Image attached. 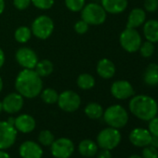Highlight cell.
<instances>
[{
  "label": "cell",
  "mask_w": 158,
  "mask_h": 158,
  "mask_svg": "<svg viewBox=\"0 0 158 158\" xmlns=\"http://www.w3.org/2000/svg\"><path fill=\"white\" fill-rule=\"evenodd\" d=\"M14 87L24 99H35L44 89L43 78L34 69H23L15 78Z\"/></svg>",
  "instance_id": "cell-1"
},
{
  "label": "cell",
  "mask_w": 158,
  "mask_h": 158,
  "mask_svg": "<svg viewBox=\"0 0 158 158\" xmlns=\"http://www.w3.org/2000/svg\"><path fill=\"white\" fill-rule=\"evenodd\" d=\"M129 111L133 115L142 121H150L158 113L156 101L147 95H137L132 97L128 104Z\"/></svg>",
  "instance_id": "cell-2"
},
{
  "label": "cell",
  "mask_w": 158,
  "mask_h": 158,
  "mask_svg": "<svg viewBox=\"0 0 158 158\" xmlns=\"http://www.w3.org/2000/svg\"><path fill=\"white\" fill-rule=\"evenodd\" d=\"M103 120L111 127L122 128L128 122V114L127 110L119 104L109 106L103 112Z\"/></svg>",
  "instance_id": "cell-3"
},
{
  "label": "cell",
  "mask_w": 158,
  "mask_h": 158,
  "mask_svg": "<svg viewBox=\"0 0 158 158\" xmlns=\"http://www.w3.org/2000/svg\"><path fill=\"white\" fill-rule=\"evenodd\" d=\"M81 19L84 20L89 26H98L105 23L107 19V12L101 4L90 2L86 4L82 9Z\"/></svg>",
  "instance_id": "cell-4"
},
{
  "label": "cell",
  "mask_w": 158,
  "mask_h": 158,
  "mask_svg": "<svg viewBox=\"0 0 158 158\" xmlns=\"http://www.w3.org/2000/svg\"><path fill=\"white\" fill-rule=\"evenodd\" d=\"M30 28L35 37L39 40H46L53 34L55 24L49 16L40 15L33 21Z\"/></svg>",
  "instance_id": "cell-5"
},
{
  "label": "cell",
  "mask_w": 158,
  "mask_h": 158,
  "mask_svg": "<svg viewBox=\"0 0 158 158\" xmlns=\"http://www.w3.org/2000/svg\"><path fill=\"white\" fill-rule=\"evenodd\" d=\"M121 133L119 129L108 127L101 130L97 136V144L101 149L114 150L121 142Z\"/></svg>",
  "instance_id": "cell-6"
},
{
  "label": "cell",
  "mask_w": 158,
  "mask_h": 158,
  "mask_svg": "<svg viewBox=\"0 0 158 158\" xmlns=\"http://www.w3.org/2000/svg\"><path fill=\"white\" fill-rule=\"evenodd\" d=\"M57 104L61 111L73 113L81 106V97L72 89H66L59 94Z\"/></svg>",
  "instance_id": "cell-7"
},
{
  "label": "cell",
  "mask_w": 158,
  "mask_h": 158,
  "mask_svg": "<svg viewBox=\"0 0 158 158\" xmlns=\"http://www.w3.org/2000/svg\"><path fill=\"white\" fill-rule=\"evenodd\" d=\"M119 42L123 49L128 53L137 52L142 43L139 33L133 28H126L119 36Z\"/></svg>",
  "instance_id": "cell-8"
},
{
  "label": "cell",
  "mask_w": 158,
  "mask_h": 158,
  "mask_svg": "<svg viewBox=\"0 0 158 158\" xmlns=\"http://www.w3.org/2000/svg\"><path fill=\"white\" fill-rule=\"evenodd\" d=\"M49 147L51 154L55 158H70L74 152V143L71 139L65 137L55 139Z\"/></svg>",
  "instance_id": "cell-9"
},
{
  "label": "cell",
  "mask_w": 158,
  "mask_h": 158,
  "mask_svg": "<svg viewBox=\"0 0 158 158\" xmlns=\"http://www.w3.org/2000/svg\"><path fill=\"white\" fill-rule=\"evenodd\" d=\"M15 60L23 69H34L39 60L36 52L28 47L19 48L15 52Z\"/></svg>",
  "instance_id": "cell-10"
},
{
  "label": "cell",
  "mask_w": 158,
  "mask_h": 158,
  "mask_svg": "<svg viewBox=\"0 0 158 158\" xmlns=\"http://www.w3.org/2000/svg\"><path fill=\"white\" fill-rule=\"evenodd\" d=\"M18 131L8 121H0V150L12 147L16 141Z\"/></svg>",
  "instance_id": "cell-11"
},
{
  "label": "cell",
  "mask_w": 158,
  "mask_h": 158,
  "mask_svg": "<svg viewBox=\"0 0 158 158\" xmlns=\"http://www.w3.org/2000/svg\"><path fill=\"white\" fill-rule=\"evenodd\" d=\"M3 111L9 114H15L19 113L24 105V98L17 91L11 92L5 96L2 101Z\"/></svg>",
  "instance_id": "cell-12"
},
{
  "label": "cell",
  "mask_w": 158,
  "mask_h": 158,
  "mask_svg": "<svg viewBox=\"0 0 158 158\" xmlns=\"http://www.w3.org/2000/svg\"><path fill=\"white\" fill-rule=\"evenodd\" d=\"M111 94L117 100H127L134 95L132 85L127 80L114 81L111 86Z\"/></svg>",
  "instance_id": "cell-13"
},
{
  "label": "cell",
  "mask_w": 158,
  "mask_h": 158,
  "mask_svg": "<svg viewBox=\"0 0 158 158\" xmlns=\"http://www.w3.org/2000/svg\"><path fill=\"white\" fill-rule=\"evenodd\" d=\"M19 154L22 158H42L44 151L38 142L26 140L20 145Z\"/></svg>",
  "instance_id": "cell-14"
},
{
  "label": "cell",
  "mask_w": 158,
  "mask_h": 158,
  "mask_svg": "<svg viewBox=\"0 0 158 158\" xmlns=\"http://www.w3.org/2000/svg\"><path fill=\"white\" fill-rule=\"evenodd\" d=\"M129 141L132 145L136 147H145L147 145H150L152 135L149 132L148 129L142 128V127H136L131 130L128 136Z\"/></svg>",
  "instance_id": "cell-15"
},
{
  "label": "cell",
  "mask_w": 158,
  "mask_h": 158,
  "mask_svg": "<svg viewBox=\"0 0 158 158\" xmlns=\"http://www.w3.org/2000/svg\"><path fill=\"white\" fill-rule=\"evenodd\" d=\"M36 127V122L35 119L28 114H22L15 117L14 121V127L16 128L17 131L23 133V134H28L31 133L35 130Z\"/></svg>",
  "instance_id": "cell-16"
},
{
  "label": "cell",
  "mask_w": 158,
  "mask_h": 158,
  "mask_svg": "<svg viewBox=\"0 0 158 158\" xmlns=\"http://www.w3.org/2000/svg\"><path fill=\"white\" fill-rule=\"evenodd\" d=\"M96 72L100 77L103 79H111L114 76L116 68L114 63L111 60L103 58L98 61L96 66Z\"/></svg>",
  "instance_id": "cell-17"
},
{
  "label": "cell",
  "mask_w": 158,
  "mask_h": 158,
  "mask_svg": "<svg viewBox=\"0 0 158 158\" xmlns=\"http://www.w3.org/2000/svg\"><path fill=\"white\" fill-rule=\"evenodd\" d=\"M127 0H101V5L107 13L119 14L126 10Z\"/></svg>",
  "instance_id": "cell-18"
},
{
  "label": "cell",
  "mask_w": 158,
  "mask_h": 158,
  "mask_svg": "<svg viewBox=\"0 0 158 158\" xmlns=\"http://www.w3.org/2000/svg\"><path fill=\"white\" fill-rule=\"evenodd\" d=\"M146 22V12L142 9L135 8L133 9L127 18V28H133L136 29L141 26Z\"/></svg>",
  "instance_id": "cell-19"
},
{
  "label": "cell",
  "mask_w": 158,
  "mask_h": 158,
  "mask_svg": "<svg viewBox=\"0 0 158 158\" xmlns=\"http://www.w3.org/2000/svg\"><path fill=\"white\" fill-rule=\"evenodd\" d=\"M98 149H99V146L97 142H95L94 140L90 139H85L81 140L78 144L79 153L87 158L95 156L98 152Z\"/></svg>",
  "instance_id": "cell-20"
},
{
  "label": "cell",
  "mask_w": 158,
  "mask_h": 158,
  "mask_svg": "<svg viewBox=\"0 0 158 158\" xmlns=\"http://www.w3.org/2000/svg\"><path fill=\"white\" fill-rule=\"evenodd\" d=\"M143 35L147 41L152 43L158 42V21L149 20L143 23Z\"/></svg>",
  "instance_id": "cell-21"
},
{
  "label": "cell",
  "mask_w": 158,
  "mask_h": 158,
  "mask_svg": "<svg viewBox=\"0 0 158 158\" xmlns=\"http://www.w3.org/2000/svg\"><path fill=\"white\" fill-rule=\"evenodd\" d=\"M143 80L145 84L149 86L158 85V65L155 63H150L143 73Z\"/></svg>",
  "instance_id": "cell-22"
},
{
  "label": "cell",
  "mask_w": 158,
  "mask_h": 158,
  "mask_svg": "<svg viewBox=\"0 0 158 158\" xmlns=\"http://www.w3.org/2000/svg\"><path fill=\"white\" fill-rule=\"evenodd\" d=\"M34 70L36 72V73L42 77H48L54 71V64L51 60H48V59H44V60H39L35 65V67L34 68Z\"/></svg>",
  "instance_id": "cell-23"
},
{
  "label": "cell",
  "mask_w": 158,
  "mask_h": 158,
  "mask_svg": "<svg viewBox=\"0 0 158 158\" xmlns=\"http://www.w3.org/2000/svg\"><path fill=\"white\" fill-rule=\"evenodd\" d=\"M96 80L92 74L89 73H83L77 76L76 85L82 90H89L95 87Z\"/></svg>",
  "instance_id": "cell-24"
},
{
  "label": "cell",
  "mask_w": 158,
  "mask_h": 158,
  "mask_svg": "<svg viewBox=\"0 0 158 158\" xmlns=\"http://www.w3.org/2000/svg\"><path fill=\"white\" fill-rule=\"evenodd\" d=\"M85 114L92 120H97L102 117L103 115V108L98 102H89L86 105L84 109Z\"/></svg>",
  "instance_id": "cell-25"
},
{
  "label": "cell",
  "mask_w": 158,
  "mask_h": 158,
  "mask_svg": "<svg viewBox=\"0 0 158 158\" xmlns=\"http://www.w3.org/2000/svg\"><path fill=\"white\" fill-rule=\"evenodd\" d=\"M33 34L31 28L25 25L18 27L14 32V39L19 44H26L32 38Z\"/></svg>",
  "instance_id": "cell-26"
},
{
  "label": "cell",
  "mask_w": 158,
  "mask_h": 158,
  "mask_svg": "<svg viewBox=\"0 0 158 158\" xmlns=\"http://www.w3.org/2000/svg\"><path fill=\"white\" fill-rule=\"evenodd\" d=\"M39 96L42 102H45L46 104H55L58 102L59 93L57 92L56 89L52 88H46L42 89Z\"/></svg>",
  "instance_id": "cell-27"
},
{
  "label": "cell",
  "mask_w": 158,
  "mask_h": 158,
  "mask_svg": "<svg viewBox=\"0 0 158 158\" xmlns=\"http://www.w3.org/2000/svg\"><path fill=\"white\" fill-rule=\"evenodd\" d=\"M37 139H38V143L40 145L49 147L52 144V142L55 140V137H54V134L50 130L44 129L39 132Z\"/></svg>",
  "instance_id": "cell-28"
},
{
  "label": "cell",
  "mask_w": 158,
  "mask_h": 158,
  "mask_svg": "<svg viewBox=\"0 0 158 158\" xmlns=\"http://www.w3.org/2000/svg\"><path fill=\"white\" fill-rule=\"evenodd\" d=\"M64 5L72 12H80L86 5V0H64Z\"/></svg>",
  "instance_id": "cell-29"
},
{
  "label": "cell",
  "mask_w": 158,
  "mask_h": 158,
  "mask_svg": "<svg viewBox=\"0 0 158 158\" xmlns=\"http://www.w3.org/2000/svg\"><path fill=\"white\" fill-rule=\"evenodd\" d=\"M32 5L40 10H48L52 9L55 0H31Z\"/></svg>",
  "instance_id": "cell-30"
},
{
  "label": "cell",
  "mask_w": 158,
  "mask_h": 158,
  "mask_svg": "<svg viewBox=\"0 0 158 158\" xmlns=\"http://www.w3.org/2000/svg\"><path fill=\"white\" fill-rule=\"evenodd\" d=\"M139 50L140 55L142 57H144V58H150L153 54V52H154L153 43H152L150 41H146L144 43H141Z\"/></svg>",
  "instance_id": "cell-31"
},
{
  "label": "cell",
  "mask_w": 158,
  "mask_h": 158,
  "mask_svg": "<svg viewBox=\"0 0 158 158\" xmlns=\"http://www.w3.org/2000/svg\"><path fill=\"white\" fill-rule=\"evenodd\" d=\"M89 29V25L84 20H82V19L77 21L74 23V25H73V30L78 35H85V34H87Z\"/></svg>",
  "instance_id": "cell-32"
},
{
  "label": "cell",
  "mask_w": 158,
  "mask_h": 158,
  "mask_svg": "<svg viewBox=\"0 0 158 158\" xmlns=\"http://www.w3.org/2000/svg\"><path fill=\"white\" fill-rule=\"evenodd\" d=\"M142 158H158V149L147 145L142 149Z\"/></svg>",
  "instance_id": "cell-33"
},
{
  "label": "cell",
  "mask_w": 158,
  "mask_h": 158,
  "mask_svg": "<svg viewBox=\"0 0 158 158\" xmlns=\"http://www.w3.org/2000/svg\"><path fill=\"white\" fill-rule=\"evenodd\" d=\"M31 0H13V6L18 10H25L31 6Z\"/></svg>",
  "instance_id": "cell-34"
},
{
  "label": "cell",
  "mask_w": 158,
  "mask_h": 158,
  "mask_svg": "<svg viewBox=\"0 0 158 158\" xmlns=\"http://www.w3.org/2000/svg\"><path fill=\"white\" fill-rule=\"evenodd\" d=\"M148 130L151 133L152 136L158 137V117H153L149 121L148 125Z\"/></svg>",
  "instance_id": "cell-35"
},
{
  "label": "cell",
  "mask_w": 158,
  "mask_h": 158,
  "mask_svg": "<svg viewBox=\"0 0 158 158\" xmlns=\"http://www.w3.org/2000/svg\"><path fill=\"white\" fill-rule=\"evenodd\" d=\"M143 7L144 10L148 12H154L158 10V0H145Z\"/></svg>",
  "instance_id": "cell-36"
},
{
  "label": "cell",
  "mask_w": 158,
  "mask_h": 158,
  "mask_svg": "<svg viewBox=\"0 0 158 158\" xmlns=\"http://www.w3.org/2000/svg\"><path fill=\"white\" fill-rule=\"evenodd\" d=\"M97 158H113V155L110 150L102 149L100 152H97Z\"/></svg>",
  "instance_id": "cell-37"
},
{
  "label": "cell",
  "mask_w": 158,
  "mask_h": 158,
  "mask_svg": "<svg viewBox=\"0 0 158 158\" xmlns=\"http://www.w3.org/2000/svg\"><path fill=\"white\" fill-rule=\"evenodd\" d=\"M5 61H6V55H5V52L4 50L0 48V69H1L4 64H5Z\"/></svg>",
  "instance_id": "cell-38"
},
{
  "label": "cell",
  "mask_w": 158,
  "mask_h": 158,
  "mask_svg": "<svg viewBox=\"0 0 158 158\" xmlns=\"http://www.w3.org/2000/svg\"><path fill=\"white\" fill-rule=\"evenodd\" d=\"M150 145H152V146H153L154 148L158 149V137L152 136V139H151Z\"/></svg>",
  "instance_id": "cell-39"
},
{
  "label": "cell",
  "mask_w": 158,
  "mask_h": 158,
  "mask_svg": "<svg viewBox=\"0 0 158 158\" xmlns=\"http://www.w3.org/2000/svg\"><path fill=\"white\" fill-rule=\"evenodd\" d=\"M5 9H6L5 0H0V15H2V14H3Z\"/></svg>",
  "instance_id": "cell-40"
},
{
  "label": "cell",
  "mask_w": 158,
  "mask_h": 158,
  "mask_svg": "<svg viewBox=\"0 0 158 158\" xmlns=\"http://www.w3.org/2000/svg\"><path fill=\"white\" fill-rule=\"evenodd\" d=\"M0 158H11V157L5 150H0Z\"/></svg>",
  "instance_id": "cell-41"
},
{
  "label": "cell",
  "mask_w": 158,
  "mask_h": 158,
  "mask_svg": "<svg viewBox=\"0 0 158 158\" xmlns=\"http://www.w3.org/2000/svg\"><path fill=\"white\" fill-rule=\"evenodd\" d=\"M3 88H4V82H3V79H2L1 75H0V93H1V91L3 90Z\"/></svg>",
  "instance_id": "cell-42"
},
{
  "label": "cell",
  "mask_w": 158,
  "mask_h": 158,
  "mask_svg": "<svg viewBox=\"0 0 158 158\" xmlns=\"http://www.w3.org/2000/svg\"><path fill=\"white\" fill-rule=\"evenodd\" d=\"M128 158H142V157H141V156H139V155H138V154H133V155L129 156Z\"/></svg>",
  "instance_id": "cell-43"
},
{
  "label": "cell",
  "mask_w": 158,
  "mask_h": 158,
  "mask_svg": "<svg viewBox=\"0 0 158 158\" xmlns=\"http://www.w3.org/2000/svg\"><path fill=\"white\" fill-rule=\"evenodd\" d=\"M3 112V105H2V102L0 101V114Z\"/></svg>",
  "instance_id": "cell-44"
}]
</instances>
